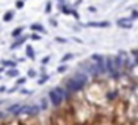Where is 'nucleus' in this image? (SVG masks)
Wrapping results in <instances>:
<instances>
[{"label": "nucleus", "instance_id": "2f4dec72", "mask_svg": "<svg viewBox=\"0 0 138 125\" xmlns=\"http://www.w3.org/2000/svg\"><path fill=\"white\" fill-rule=\"evenodd\" d=\"M21 93L22 94H32V91H30V90H21Z\"/></svg>", "mask_w": 138, "mask_h": 125}, {"label": "nucleus", "instance_id": "f257e3e1", "mask_svg": "<svg viewBox=\"0 0 138 125\" xmlns=\"http://www.w3.org/2000/svg\"><path fill=\"white\" fill-rule=\"evenodd\" d=\"M87 81H88V75L87 74H75L72 78L65 82V90L69 93H76V91H81L82 88L85 87Z\"/></svg>", "mask_w": 138, "mask_h": 125}, {"label": "nucleus", "instance_id": "412c9836", "mask_svg": "<svg viewBox=\"0 0 138 125\" xmlns=\"http://www.w3.org/2000/svg\"><path fill=\"white\" fill-rule=\"evenodd\" d=\"M131 22H132V21H134V19H138V11H135V9H134V11H132V12H131Z\"/></svg>", "mask_w": 138, "mask_h": 125}, {"label": "nucleus", "instance_id": "c85d7f7f", "mask_svg": "<svg viewBox=\"0 0 138 125\" xmlns=\"http://www.w3.org/2000/svg\"><path fill=\"white\" fill-rule=\"evenodd\" d=\"M49 62H50V56H46V58H43V60H41V63H43V65H47Z\"/></svg>", "mask_w": 138, "mask_h": 125}, {"label": "nucleus", "instance_id": "ea45409f", "mask_svg": "<svg viewBox=\"0 0 138 125\" xmlns=\"http://www.w3.org/2000/svg\"><path fill=\"white\" fill-rule=\"evenodd\" d=\"M0 78H2V77H0Z\"/></svg>", "mask_w": 138, "mask_h": 125}, {"label": "nucleus", "instance_id": "9b49d317", "mask_svg": "<svg viewBox=\"0 0 138 125\" xmlns=\"http://www.w3.org/2000/svg\"><path fill=\"white\" fill-rule=\"evenodd\" d=\"M113 63H115V68H116V69H119V68H122V66H123V60H122V51H120L119 55H118L115 59H113Z\"/></svg>", "mask_w": 138, "mask_h": 125}, {"label": "nucleus", "instance_id": "20e7f679", "mask_svg": "<svg viewBox=\"0 0 138 125\" xmlns=\"http://www.w3.org/2000/svg\"><path fill=\"white\" fill-rule=\"evenodd\" d=\"M85 27H94V28H109L110 22L109 21H100V22H87Z\"/></svg>", "mask_w": 138, "mask_h": 125}, {"label": "nucleus", "instance_id": "7ed1b4c3", "mask_svg": "<svg viewBox=\"0 0 138 125\" xmlns=\"http://www.w3.org/2000/svg\"><path fill=\"white\" fill-rule=\"evenodd\" d=\"M49 99H50V103H52L53 106H59L60 103L63 102V99H62V97H60V96L57 94L53 88L49 91Z\"/></svg>", "mask_w": 138, "mask_h": 125}, {"label": "nucleus", "instance_id": "f704fd0d", "mask_svg": "<svg viewBox=\"0 0 138 125\" xmlns=\"http://www.w3.org/2000/svg\"><path fill=\"white\" fill-rule=\"evenodd\" d=\"M88 11H90V12H97V9H96L94 6H90V7H88Z\"/></svg>", "mask_w": 138, "mask_h": 125}, {"label": "nucleus", "instance_id": "6e6552de", "mask_svg": "<svg viewBox=\"0 0 138 125\" xmlns=\"http://www.w3.org/2000/svg\"><path fill=\"white\" fill-rule=\"evenodd\" d=\"M53 90H54V91H56L57 94H59L60 97H62V99H68V97H69V94H71V93L66 91V90H65L63 87H54Z\"/></svg>", "mask_w": 138, "mask_h": 125}, {"label": "nucleus", "instance_id": "aec40b11", "mask_svg": "<svg viewBox=\"0 0 138 125\" xmlns=\"http://www.w3.org/2000/svg\"><path fill=\"white\" fill-rule=\"evenodd\" d=\"M25 82H26V78H25V77L18 78V80H16V87H21V85H24Z\"/></svg>", "mask_w": 138, "mask_h": 125}, {"label": "nucleus", "instance_id": "5701e85b", "mask_svg": "<svg viewBox=\"0 0 138 125\" xmlns=\"http://www.w3.org/2000/svg\"><path fill=\"white\" fill-rule=\"evenodd\" d=\"M40 109H41V110H46V109H47V100H46V99H43V100H41Z\"/></svg>", "mask_w": 138, "mask_h": 125}, {"label": "nucleus", "instance_id": "7c9ffc66", "mask_svg": "<svg viewBox=\"0 0 138 125\" xmlns=\"http://www.w3.org/2000/svg\"><path fill=\"white\" fill-rule=\"evenodd\" d=\"M49 22H50V25H53V27H57V21H56V19L50 18V19H49Z\"/></svg>", "mask_w": 138, "mask_h": 125}, {"label": "nucleus", "instance_id": "e433bc0d", "mask_svg": "<svg viewBox=\"0 0 138 125\" xmlns=\"http://www.w3.org/2000/svg\"><path fill=\"white\" fill-rule=\"evenodd\" d=\"M0 91H2V93H4V91H6V88H4L3 85H2V87H0Z\"/></svg>", "mask_w": 138, "mask_h": 125}, {"label": "nucleus", "instance_id": "4468645a", "mask_svg": "<svg viewBox=\"0 0 138 125\" xmlns=\"http://www.w3.org/2000/svg\"><path fill=\"white\" fill-rule=\"evenodd\" d=\"M49 80H50V75H47V74H43V75L38 78L37 84H38V85H43V84H46V82H47Z\"/></svg>", "mask_w": 138, "mask_h": 125}, {"label": "nucleus", "instance_id": "4be33fe9", "mask_svg": "<svg viewBox=\"0 0 138 125\" xmlns=\"http://www.w3.org/2000/svg\"><path fill=\"white\" fill-rule=\"evenodd\" d=\"M54 40H56L57 43H60V44H66L68 43V38H63V37H56Z\"/></svg>", "mask_w": 138, "mask_h": 125}, {"label": "nucleus", "instance_id": "a211bd4d", "mask_svg": "<svg viewBox=\"0 0 138 125\" xmlns=\"http://www.w3.org/2000/svg\"><path fill=\"white\" fill-rule=\"evenodd\" d=\"M91 59L96 60V63H101V62H104V60H106L101 55H93V56H91Z\"/></svg>", "mask_w": 138, "mask_h": 125}, {"label": "nucleus", "instance_id": "0eeeda50", "mask_svg": "<svg viewBox=\"0 0 138 125\" xmlns=\"http://www.w3.org/2000/svg\"><path fill=\"white\" fill-rule=\"evenodd\" d=\"M31 31H34V33H41V34H47V29L44 28V27L41 25V24H32V25L30 27Z\"/></svg>", "mask_w": 138, "mask_h": 125}, {"label": "nucleus", "instance_id": "58836bf2", "mask_svg": "<svg viewBox=\"0 0 138 125\" xmlns=\"http://www.w3.org/2000/svg\"><path fill=\"white\" fill-rule=\"evenodd\" d=\"M2 116H3V113H2V112H0V118H2Z\"/></svg>", "mask_w": 138, "mask_h": 125}, {"label": "nucleus", "instance_id": "c9c22d12", "mask_svg": "<svg viewBox=\"0 0 138 125\" xmlns=\"http://www.w3.org/2000/svg\"><path fill=\"white\" fill-rule=\"evenodd\" d=\"M132 53V56H135V58H138V50H132L131 51Z\"/></svg>", "mask_w": 138, "mask_h": 125}, {"label": "nucleus", "instance_id": "9d476101", "mask_svg": "<svg viewBox=\"0 0 138 125\" xmlns=\"http://www.w3.org/2000/svg\"><path fill=\"white\" fill-rule=\"evenodd\" d=\"M21 107H22V105H12V106L8 107V112L9 113H13V115H19V112H21Z\"/></svg>", "mask_w": 138, "mask_h": 125}, {"label": "nucleus", "instance_id": "72a5a7b5", "mask_svg": "<svg viewBox=\"0 0 138 125\" xmlns=\"http://www.w3.org/2000/svg\"><path fill=\"white\" fill-rule=\"evenodd\" d=\"M18 88H19V87H16V85H15V87H13V88H10V90H8V93H13V91H16Z\"/></svg>", "mask_w": 138, "mask_h": 125}, {"label": "nucleus", "instance_id": "f8f14e48", "mask_svg": "<svg viewBox=\"0 0 138 125\" xmlns=\"http://www.w3.org/2000/svg\"><path fill=\"white\" fill-rule=\"evenodd\" d=\"M0 63H2L4 68H9V69H15L16 68V63L13 62V60H2Z\"/></svg>", "mask_w": 138, "mask_h": 125}, {"label": "nucleus", "instance_id": "423d86ee", "mask_svg": "<svg viewBox=\"0 0 138 125\" xmlns=\"http://www.w3.org/2000/svg\"><path fill=\"white\" fill-rule=\"evenodd\" d=\"M26 40H28V35H21V37H18V40H15V41H13V44L10 46V49H12V50H15L16 47L22 46V44L25 43Z\"/></svg>", "mask_w": 138, "mask_h": 125}, {"label": "nucleus", "instance_id": "dca6fc26", "mask_svg": "<svg viewBox=\"0 0 138 125\" xmlns=\"http://www.w3.org/2000/svg\"><path fill=\"white\" fill-rule=\"evenodd\" d=\"M24 33V27H18V28H15L13 31H12V37L13 38H16V37H21V34Z\"/></svg>", "mask_w": 138, "mask_h": 125}, {"label": "nucleus", "instance_id": "f03ea898", "mask_svg": "<svg viewBox=\"0 0 138 125\" xmlns=\"http://www.w3.org/2000/svg\"><path fill=\"white\" fill-rule=\"evenodd\" d=\"M40 106H35V105H31V106H25V105H22V107H21V112L19 113H26V115H37L38 112H40Z\"/></svg>", "mask_w": 138, "mask_h": 125}, {"label": "nucleus", "instance_id": "b1692460", "mask_svg": "<svg viewBox=\"0 0 138 125\" xmlns=\"http://www.w3.org/2000/svg\"><path fill=\"white\" fill-rule=\"evenodd\" d=\"M66 69H68L66 65H60L59 68H57V72H59V74H63V72H66Z\"/></svg>", "mask_w": 138, "mask_h": 125}, {"label": "nucleus", "instance_id": "c756f323", "mask_svg": "<svg viewBox=\"0 0 138 125\" xmlns=\"http://www.w3.org/2000/svg\"><path fill=\"white\" fill-rule=\"evenodd\" d=\"M116 97V93H107V99L109 100H113Z\"/></svg>", "mask_w": 138, "mask_h": 125}, {"label": "nucleus", "instance_id": "4c0bfd02", "mask_svg": "<svg viewBox=\"0 0 138 125\" xmlns=\"http://www.w3.org/2000/svg\"><path fill=\"white\" fill-rule=\"evenodd\" d=\"M3 71H4V69H3V68H0V74H2V72H3Z\"/></svg>", "mask_w": 138, "mask_h": 125}, {"label": "nucleus", "instance_id": "1a4fd4ad", "mask_svg": "<svg viewBox=\"0 0 138 125\" xmlns=\"http://www.w3.org/2000/svg\"><path fill=\"white\" fill-rule=\"evenodd\" d=\"M25 55H26V58H28V59H31V60H35V51H34L32 46H30V44L25 47Z\"/></svg>", "mask_w": 138, "mask_h": 125}, {"label": "nucleus", "instance_id": "f3484780", "mask_svg": "<svg viewBox=\"0 0 138 125\" xmlns=\"http://www.w3.org/2000/svg\"><path fill=\"white\" fill-rule=\"evenodd\" d=\"M59 7H60V11L63 12L65 15H71V13H72V9H71V7H68L65 3H60Z\"/></svg>", "mask_w": 138, "mask_h": 125}, {"label": "nucleus", "instance_id": "bb28decb", "mask_svg": "<svg viewBox=\"0 0 138 125\" xmlns=\"http://www.w3.org/2000/svg\"><path fill=\"white\" fill-rule=\"evenodd\" d=\"M15 6H16V9H22V7L25 6V3H24V2H21V0H19V2H16V3H15Z\"/></svg>", "mask_w": 138, "mask_h": 125}, {"label": "nucleus", "instance_id": "ddd939ff", "mask_svg": "<svg viewBox=\"0 0 138 125\" xmlns=\"http://www.w3.org/2000/svg\"><path fill=\"white\" fill-rule=\"evenodd\" d=\"M13 15H15V12L13 11H8L6 13L3 15V21L4 22H10L12 19H13Z\"/></svg>", "mask_w": 138, "mask_h": 125}, {"label": "nucleus", "instance_id": "393cba45", "mask_svg": "<svg viewBox=\"0 0 138 125\" xmlns=\"http://www.w3.org/2000/svg\"><path fill=\"white\" fill-rule=\"evenodd\" d=\"M31 38H32L34 41H40V40H41V35H40V34L32 33V34H31Z\"/></svg>", "mask_w": 138, "mask_h": 125}, {"label": "nucleus", "instance_id": "473e14b6", "mask_svg": "<svg viewBox=\"0 0 138 125\" xmlns=\"http://www.w3.org/2000/svg\"><path fill=\"white\" fill-rule=\"evenodd\" d=\"M71 15H74V18H76V19L79 18V13H78V12H75V11H72V13H71Z\"/></svg>", "mask_w": 138, "mask_h": 125}, {"label": "nucleus", "instance_id": "cd10ccee", "mask_svg": "<svg viewBox=\"0 0 138 125\" xmlns=\"http://www.w3.org/2000/svg\"><path fill=\"white\" fill-rule=\"evenodd\" d=\"M50 11H52V3L47 2V3H46V13H50Z\"/></svg>", "mask_w": 138, "mask_h": 125}, {"label": "nucleus", "instance_id": "2eb2a0df", "mask_svg": "<svg viewBox=\"0 0 138 125\" xmlns=\"http://www.w3.org/2000/svg\"><path fill=\"white\" fill-rule=\"evenodd\" d=\"M6 75H8V77H10V78H15V77H19V75H21V74H19V69H8L6 71Z\"/></svg>", "mask_w": 138, "mask_h": 125}, {"label": "nucleus", "instance_id": "6ab92c4d", "mask_svg": "<svg viewBox=\"0 0 138 125\" xmlns=\"http://www.w3.org/2000/svg\"><path fill=\"white\" fill-rule=\"evenodd\" d=\"M72 58H74V55H72V53H66V55H65L63 58L60 59V62H62V65H65V63H66L68 60H71Z\"/></svg>", "mask_w": 138, "mask_h": 125}, {"label": "nucleus", "instance_id": "39448f33", "mask_svg": "<svg viewBox=\"0 0 138 125\" xmlns=\"http://www.w3.org/2000/svg\"><path fill=\"white\" fill-rule=\"evenodd\" d=\"M116 24H118V27H120V28H126V29L132 28V22H131L129 18H120V19H118Z\"/></svg>", "mask_w": 138, "mask_h": 125}, {"label": "nucleus", "instance_id": "a878e982", "mask_svg": "<svg viewBox=\"0 0 138 125\" xmlns=\"http://www.w3.org/2000/svg\"><path fill=\"white\" fill-rule=\"evenodd\" d=\"M28 77H30V78H35V77H37L35 69H28Z\"/></svg>", "mask_w": 138, "mask_h": 125}]
</instances>
